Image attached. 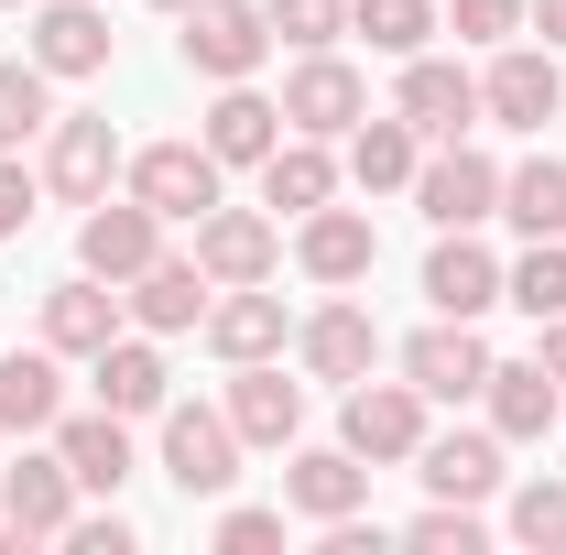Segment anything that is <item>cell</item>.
<instances>
[{"mask_svg": "<svg viewBox=\"0 0 566 555\" xmlns=\"http://www.w3.org/2000/svg\"><path fill=\"white\" fill-rule=\"evenodd\" d=\"M370 501V458L349 447H294V469H283V512H305V523H338Z\"/></svg>", "mask_w": 566, "mask_h": 555, "instance_id": "cell-28", "label": "cell"}, {"mask_svg": "<svg viewBox=\"0 0 566 555\" xmlns=\"http://www.w3.org/2000/svg\"><path fill=\"white\" fill-rule=\"evenodd\" d=\"M523 22H534V33H545V44L566 55V0H523Z\"/></svg>", "mask_w": 566, "mask_h": 555, "instance_id": "cell-43", "label": "cell"}, {"mask_svg": "<svg viewBox=\"0 0 566 555\" xmlns=\"http://www.w3.org/2000/svg\"><path fill=\"white\" fill-rule=\"evenodd\" d=\"M534 359H545V381L566 392V316H545V327H534Z\"/></svg>", "mask_w": 566, "mask_h": 555, "instance_id": "cell-42", "label": "cell"}, {"mask_svg": "<svg viewBox=\"0 0 566 555\" xmlns=\"http://www.w3.org/2000/svg\"><path fill=\"white\" fill-rule=\"evenodd\" d=\"M415 164H424V132L403 121V109H370V121L349 132V186L359 197H403Z\"/></svg>", "mask_w": 566, "mask_h": 555, "instance_id": "cell-30", "label": "cell"}, {"mask_svg": "<svg viewBox=\"0 0 566 555\" xmlns=\"http://www.w3.org/2000/svg\"><path fill=\"white\" fill-rule=\"evenodd\" d=\"M164 436H153V469L186 490V501H229L240 490V425H229V404H164Z\"/></svg>", "mask_w": 566, "mask_h": 555, "instance_id": "cell-1", "label": "cell"}, {"mask_svg": "<svg viewBox=\"0 0 566 555\" xmlns=\"http://www.w3.org/2000/svg\"><path fill=\"white\" fill-rule=\"evenodd\" d=\"M392 109L415 121L424 142H469V121H480V76L458 66V55H403V87H392Z\"/></svg>", "mask_w": 566, "mask_h": 555, "instance_id": "cell-15", "label": "cell"}, {"mask_svg": "<svg viewBox=\"0 0 566 555\" xmlns=\"http://www.w3.org/2000/svg\"><path fill=\"white\" fill-rule=\"evenodd\" d=\"M120 164H132V153L109 132V109H55V121H44V197H55V208H98Z\"/></svg>", "mask_w": 566, "mask_h": 555, "instance_id": "cell-4", "label": "cell"}, {"mask_svg": "<svg viewBox=\"0 0 566 555\" xmlns=\"http://www.w3.org/2000/svg\"><path fill=\"white\" fill-rule=\"evenodd\" d=\"M197 262H208V283H273L283 273V218L218 197V208L197 218Z\"/></svg>", "mask_w": 566, "mask_h": 555, "instance_id": "cell-13", "label": "cell"}, {"mask_svg": "<svg viewBox=\"0 0 566 555\" xmlns=\"http://www.w3.org/2000/svg\"><path fill=\"white\" fill-rule=\"evenodd\" d=\"M33 208H44V175H33L22 153H0V240H22V229H33Z\"/></svg>", "mask_w": 566, "mask_h": 555, "instance_id": "cell-39", "label": "cell"}, {"mask_svg": "<svg viewBox=\"0 0 566 555\" xmlns=\"http://www.w3.org/2000/svg\"><path fill=\"white\" fill-rule=\"evenodd\" d=\"M262 11H273V44H294V55H316V44L349 33V0H262Z\"/></svg>", "mask_w": 566, "mask_h": 555, "instance_id": "cell-37", "label": "cell"}, {"mask_svg": "<svg viewBox=\"0 0 566 555\" xmlns=\"http://www.w3.org/2000/svg\"><path fill=\"white\" fill-rule=\"evenodd\" d=\"M0 11H33V0H0Z\"/></svg>", "mask_w": 566, "mask_h": 555, "instance_id": "cell-45", "label": "cell"}, {"mask_svg": "<svg viewBox=\"0 0 566 555\" xmlns=\"http://www.w3.org/2000/svg\"><path fill=\"white\" fill-rule=\"evenodd\" d=\"M208 262L197 251H153L132 283H120V305H132V327L142 338H186V327H208Z\"/></svg>", "mask_w": 566, "mask_h": 555, "instance_id": "cell-11", "label": "cell"}, {"mask_svg": "<svg viewBox=\"0 0 566 555\" xmlns=\"http://www.w3.org/2000/svg\"><path fill=\"white\" fill-rule=\"evenodd\" d=\"M66 545H76V555H132V523H120V512H76Z\"/></svg>", "mask_w": 566, "mask_h": 555, "instance_id": "cell-41", "label": "cell"}, {"mask_svg": "<svg viewBox=\"0 0 566 555\" xmlns=\"http://www.w3.org/2000/svg\"><path fill=\"white\" fill-rule=\"evenodd\" d=\"M501 218L523 240H566V153H523L501 164Z\"/></svg>", "mask_w": 566, "mask_h": 555, "instance_id": "cell-31", "label": "cell"}, {"mask_svg": "<svg viewBox=\"0 0 566 555\" xmlns=\"http://www.w3.org/2000/svg\"><path fill=\"white\" fill-rule=\"evenodd\" d=\"M76 469L44 447V458H11L0 469V545H66V523H76Z\"/></svg>", "mask_w": 566, "mask_h": 555, "instance_id": "cell-7", "label": "cell"}, {"mask_svg": "<svg viewBox=\"0 0 566 555\" xmlns=\"http://www.w3.org/2000/svg\"><path fill=\"white\" fill-rule=\"evenodd\" d=\"M153 11H186V0H153Z\"/></svg>", "mask_w": 566, "mask_h": 555, "instance_id": "cell-44", "label": "cell"}, {"mask_svg": "<svg viewBox=\"0 0 566 555\" xmlns=\"http://www.w3.org/2000/svg\"><path fill=\"white\" fill-rule=\"evenodd\" d=\"M294 262H305V283H327V294H349V283H370V262H381V240H370V218L359 208H305L294 218Z\"/></svg>", "mask_w": 566, "mask_h": 555, "instance_id": "cell-17", "label": "cell"}, {"mask_svg": "<svg viewBox=\"0 0 566 555\" xmlns=\"http://www.w3.org/2000/svg\"><path fill=\"white\" fill-rule=\"evenodd\" d=\"M370 121V76L338 55V44H316V55H294L283 76V132H316V142H349Z\"/></svg>", "mask_w": 566, "mask_h": 555, "instance_id": "cell-5", "label": "cell"}, {"mask_svg": "<svg viewBox=\"0 0 566 555\" xmlns=\"http://www.w3.org/2000/svg\"><path fill=\"white\" fill-rule=\"evenodd\" d=\"M403 545H424V555H480V545H491V523H480V501H424L415 523H403Z\"/></svg>", "mask_w": 566, "mask_h": 555, "instance_id": "cell-36", "label": "cell"}, {"mask_svg": "<svg viewBox=\"0 0 566 555\" xmlns=\"http://www.w3.org/2000/svg\"><path fill=\"white\" fill-rule=\"evenodd\" d=\"M480 404H491V436H501V447H545L556 415H566V392L545 381V359H491Z\"/></svg>", "mask_w": 566, "mask_h": 555, "instance_id": "cell-24", "label": "cell"}, {"mask_svg": "<svg viewBox=\"0 0 566 555\" xmlns=\"http://www.w3.org/2000/svg\"><path fill=\"white\" fill-rule=\"evenodd\" d=\"M501 523H512V545H534V555H566V480H523Z\"/></svg>", "mask_w": 566, "mask_h": 555, "instance_id": "cell-35", "label": "cell"}, {"mask_svg": "<svg viewBox=\"0 0 566 555\" xmlns=\"http://www.w3.org/2000/svg\"><path fill=\"white\" fill-rule=\"evenodd\" d=\"M175 22H186V33H175V44H186V66L208 76V87L262 76V55H273V11H262V0H186Z\"/></svg>", "mask_w": 566, "mask_h": 555, "instance_id": "cell-3", "label": "cell"}, {"mask_svg": "<svg viewBox=\"0 0 566 555\" xmlns=\"http://www.w3.org/2000/svg\"><path fill=\"white\" fill-rule=\"evenodd\" d=\"M415 480L436 490V501H491V490L512 480V469H501V436H491V425H458V436H436V425H424Z\"/></svg>", "mask_w": 566, "mask_h": 555, "instance_id": "cell-25", "label": "cell"}, {"mask_svg": "<svg viewBox=\"0 0 566 555\" xmlns=\"http://www.w3.org/2000/svg\"><path fill=\"white\" fill-rule=\"evenodd\" d=\"M164 251V218L142 208L132 186L120 197H98V208H76V273H98V283H132L142 262Z\"/></svg>", "mask_w": 566, "mask_h": 555, "instance_id": "cell-12", "label": "cell"}, {"mask_svg": "<svg viewBox=\"0 0 566 555\" xmlns=\"http://www.w3.org/2000/svg\"><path fill=\"white\" fill-rule=\"evenodd\" d=\"M229 425H240V447H294L305 436V381H283V359H240L229 370Z\"/></svg>", "mask_w": 566, "mask_h": 555, "instance_id": "cell-23", "label": "cell"}, {"mask_svg": "<svg viewBox=\"0 0 566 555\" xmlns=\"http://www.w3.org/2000/svg\"><path fill=\"white\" fill-rule=\"evenodd\" d=\"M197 142H208L218 164H251V175H262V153L283 142V98H262L251 76H229L208 98V121H197Z\"/></svg>", "mask_w": 566, "mask_h": 555, "instance_id": "cell-26", "label": "cell"}, {"mask_svg": "<svg viewBox=\"0 0 566 555\" xmlns=\"http://www.w3.org/2000/svg\"><path fill=\"white\" fill-rule=\"evenodd\" d=\"M109 44H120V33H109V11H98V0H44L22 55H33L44 76H109Z\"/></svg>", "mask_w": 566, "mask_h": 555, "instance_id": "cell-21", "label": "cell"}, {"mask_svg": "<svg viewBox=\"0 0 566 555\" xmlns=\"http://www.w3.org/2000/svg\"><path fill=\"white\" fill-rule=\"evenodd\" d=\"M338 447L370 458V469H415L424 392H415V381H349V404H338Z\"/></svg>", "mask_w": 566, "mask_h": 555, "instance_id": "cell-6", "label": "cell"}, {"mask_svg": "<svg viewBox=\"0 0 566 555\" xmlns=\"http://www.w3.org/2000/svg\"><path fill=\"white\" fill-rule=\"evenodd\" d=\"M370 359H381V327H370V305H349V294H327L305 327H294V370L305 381H370Z\"/></svg>", "mask_w": 566, "mask_h": 555, "instance_id": "cell-14", "label": "cell"}, {"mask_svg": "<svg viewBox=\"0 0 566 555\" xmlns=\"http://www.w3.org/2000/svg\"><path fill=\"white\" fill-rule=\"evenodd\" d=\"M349 33L370 44V55L403 66V55H424V44L447 33V11H436V0H349Z\"/></svg>", "mask_w": 566, "mask_h": 555, "instance_id": "cell-32", "label": "cell"}, {"mask_svg": "<svg viewBox=\"0 0 566 555\" xmlns=\"http://www.w3.org/2000/svg\"><path fill=\"white\" fill-rule=\"evenodd\" d=\"M44 121H55V76L33 66V55H11V66H0V153H22Z\"/></svg>", "mask_w": 566, "mask_h": 555, "instance_id": "cell-34", "label": "cell"}, {"mask_svg": "<svg viewBox=\"0 0 566 555\" xmlns=\"http://www.w3.org/2000/svg\"><path fill=\"white\" fill-rule=\"evenodd\" d=\"M338 175H349V164H338L316 132H283L273 153H262V208H273V218H305V208L338 197Z\"/></svg>", "mask_w": 566, "mask_h": 555, "instance_id": "cell-27", "label": "cell"}, {"mask_svg": "<svg viewBox=\"0 0 566 555\" xmlns=\"http://www.w3.org/2000/svg\"><path fill=\"white\" fill-rule=\"evenodd\" d=\"M87 381H98V404H109V415H164V404H175V370H164V338H142V327H120V338L98 348V359H87Z\"/></svg>", "mask_w": 566, "mask_h": 555, "instance_id": "cell-22", "label": "cell"}, {"mask_svg": "<svg viewBox=\"0 0 566 555\" xmlns=\"http://www.w3.org/2000/svg\"><path fill=\"white\" fill-rule=\"evenodd\" d=\"M424 305H436V316H491L501 305V251H480V229H436V251H424Z\"/></svg>", "mask_w": 566, "mask_h": 555, "instance_id": "cell-20", "label": "cell"}, {"mask_svg": "<svg viewBox=\"0 0 566 555\" xmlns=\"http://www.w3.org/2000/svg\"><path fill=\"white\" fill-rule=\"evenodd\" d=\"M197 338H208L218 359L240 370V359H283V348H294V316H283L273 283H218V294H208V327H197Z\"/></svg>", "mask_w": 566, "mask_h": 555, "instance_id": "cell-16", "label": "cell"}, {"mask_svg": "<svg viewBox=\"0 0 566 555\" xmlns=\"http://www.w3.org/2000/svg\"><path fill=\"white\" fill-rule=\"evenodd\" d=\"M501 305H523L534 327H545V316H566V240H534L523 262H501Z\"/></svg>", "mask_w": 566, "mask_h": 555, "instance_id": "cell-33", "label": "cell"}, {"mask_svg": "<svg viewBox=\"0 0 566 555\" xmlns=\"http://www.w3.org/2000/svg\"><path fill=\"white\" fill-rule=\"evenodd\" d=\"M120 327H132V305H120V283H98V273H66L44 294V348L55 359H98Z\"/></svg>", "mask_w": 566, "mask_h": 555, "instance_id": "cell-19", "label": "cell"}, {"mask_svg": "<svg viewBox=\"0 0 566 555\" xmlns=\"http://www.w3.org/2000/svg\"><path fill=\"white\" fill-rule=\"evenodd\" d=\"M403 381H415L424 404H480V381H491V338H480V316H436L403 338Z\"/></svg>", "mask_w": 566, "mask_h": 555, "instance_id": "cell-9", "label": "cell"}, {"mask_svg": "<svg viewBox=\"0 0 566 555\" xmlns=\"http://www.w3.org/2000/svg\"><path fill=\"white\" fill-rule=\"evenodd\" d=\"M273 545H283V512H262V501L218 512V555H273Z\"/></svg>", "mask_w": 566, "mask_h": 555, "instance_id": "cell-40", "label": "cell"}, {"mask_svg": "<svg viewBox=\"0 0 566 555\" xmlns=\"http://www.w3.org/2000/svg\"><path fill=\"white\" fill-rule=\"evenodd\" d=\"M55 458L76 469V490H98V501H120L142 480V447H132V415H55Z\"/></svg>", "mask_w": 566, "mask_h": 555, "instance_id": "cell-18", "label": "cell"}, {"mask_svg": "<svg viewBox=\"0 0 566 555\" xmlns=\"http://www.w3.org/2000/svg\"><path fill=\"white\" fill-rule=\"evenodd\" d=\"M556 109H566V66H556V44H491L480 121H501V132H545Z\"/></svg>", "mask_w": 566, "mask_h": 555, "instance_id": "cell-8", "label": "cell"}, {"mask_svg": "<svg viewBox=\"0 0 566 555\" xmlns=\"http://www.w3.org/2000/svg\"><path fill=\"white\" fill-rule=\"evenodd\" d=\"M447 33L458 44H512L523 33V0H447Z\"/></svg>", "mask_w": 566, "mask_h": 555, "instance_id": "cell-38", "label": "cell"}, {"mask_svg": "<svg viewBox=\"0 0 566 555\" xmlns=\"http://www.w3.org/2000/svg\"><path fill=\"white\" fill-rule=\"evenodd\" d=\"M415 208L436 218V229H480V218H501V164H491V153H469V142H424Z\"/></svg>", "mask_w": 566, "mask_h": 555, "instance_id": "cell-10", "label": "cell"}, {"mask_svg": "<svg viewBox=\"0 0 566 555\" xmlns=\"http://www.w3.org/2000/svg\"><path fill=\"white\" fill-rule=\"evenodd\" d=\"M120 175H132V197L164 218V229H197V218L229 197V164H218L208 142H142Z\"/></svg>", "mask_w": 566, "mask_h": 555, "instance_id": "cell-2", "label": "cell"}, {"mask_svg": "<svg viewBox=\"0 0 566 555\" xmlns=\"http://www.w3.org/2000/svg\"><path fill=\"white\" fill-rule=\"evenodd\" d=\"M55 415H66V359L0 348V436H55Z\"/></svg>", "mask_w": 566, "mask_h": 555, "instance_id": "cell-29", "label": "cell"}]
</instances>
